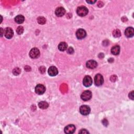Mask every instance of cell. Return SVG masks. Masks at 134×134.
Segmentation results:
<instances>
[{"label":"cell","instance_id":"1","mask_svg":"<svg viewBox=\"0 0 134 134\" xmlns=\"http://www.w3.org/2000/svg\"><path fill=\"white\" fill-rule=\"evenodd\" d=\"M88 12H89L88 9L84 6H81V7H79L77 8V13L80 16L83 17L86 16L88 14Z\"/></svg>","mask_w":134,"mask_h":134},{"label":"cell","instance_id":"2","mask_svg":"<svg viewBox=\"0 0 134 134\" xmlns=\"http://www.w3.org/2000/svg\"><path fill=\"white\" fill-rule=\"evenodd\" d=\"M29 55L32 59L38 58L39 56H40V51H39L38 49L34 48L30 51Z\"/></svg>","mask_w":134,"mask_h":134},{"label":"cell","instance_id":"3","mask_svg":"<svg viewBox=\"0 0 134 134\" xmlns=\"http://www.w3.org/2000/svg\"><path fill=\"white\" fill-rule=\"evenodd\" d=\"M94 82L96 86H100L104 82V78L100 74H97L94 77Z\"/></svg>","mask_w":134,"mask_h":134},{"label":"cell","instance_id":"4","mask_svg":"<svg viewBox=\"0 0 134 134\" xmlns=\"http://www.w3.org/2000/svg\"><path fill=\"white\" fill-rule=\"evenodd\" d=\"M92 96V93H91V91L89 90H86L82 93L81 98L82 100H84V101H87V100H89L91 99Z\"/></svg>","mask_w":134,"mask_h":134},{"label":"cell","instance_id":"5","mask_svg":"<svg viewBox=\"0 0 134 134\" xmlns=\"http://www.w3.org/2000/svg\"><path fill=\"white\" fill-rule=\"evenodd\" d=\"M4 35L5 37L7 39H11L14 35L13 30L10 27H7L4 30Z\"/></svg>","mask_w":134,"mask_h":134},{"label":"cell","instance_id":"6","mask_svg":"<svg viewBox=\"0 0 134 134\" xmlns=\"http://www.w3.org/2000/svg\"><path fill=\"white\" fill-rule=\"evenodd\" d=\"M91 109L89 106L87 105H82L80 107V113L83 115H87L90 114Z\"/></svg>","mask_w":134,"mask_h":134},{"label":"cell","instance_id":"7","mask_svg":"<svg viewBox=\"0 0 134 134\" xmlns=\"http://www.w3.org/2000/svg\"><path fill=\"white\" fill-rule=\"evenodd\" d=\"M92 79L89 75H86L83 79V84L86 87H89L92 84Z\"/></svg>","mask_w":134,"mask_h":134},{"label":"cell","instance_id":"8","mask_svg":"<svg viewBox=\"0 0 134 134\" xmlns=\"http://www.w3.org/2000/svg\"><path fill=\"white\" fill-rule=\"evenodd\" d=\"M87 33L83 29H79L76 32V36L79 39H82L86 37Z\"/></svg>","mask_w":134,"mask_h":134},{"label":"cell","instance_id":"9","mask_svg":"<svg viewBox=\"0 0 134 134\" xmlns=\"http://www.w3.org/2000/svg\"><path fill=\"white\" fill-rule=\"evenodd\" d=\"M46 91L45 87L42 84H38L35 87V92L39 95L43 94Z\"/></svg>","mask_w":134,"mask_h":134},{"label":"cell","instance_id":"10","mask_svg":"<svg viewBox=\"0 0 134 134\" xmlns=\"http://www.w3.org/2000/svg\"><path fill=\"white\" fill-rule=\"evenodd\" d=\"M48 73L49 75L51 77H54L58 74V71L56 67L54 66H51L48 69Z\"/></svg>","mask_w":134,"mask_h":134},{"label":"cell","instance_id":"11","mask_svg":"<svg viewBox=\"0 0 134 134\" xmlns=\"http://www.w3.org/2000/svg\"><path fill=\"white\" fill-rule=\"evenodd\" d=\"M75 127L74 125H69L65 128V133L66 134H73L75 130Z\"/></svg>","mask_w":134,"mask_h":134},{"label":"cell","instance_id":"12","mask_svg":"<svg viewBox=\"0 0 134 134\" xmlns=\"http://www.w3.org/2000/svg\"><path fill=\"white\" fill-rule=\"evenodd\" d=\"M125 35L127 38H131L134 35V29L132 27L127 28L125 31Z\"/></svg>","mask_w":134,"mask_h":134},{"label":"cell","instance_id":"13","mask_svg":"<svg viewBox=\"0 0 134 134\" xmlns=\"http://www.w3.org/2000/svg\"><path fill=\"white\" fill-rule=\"evenodd\" d=\"M86 66L87 68L91 69H93L96 68L97 66V63L96 61L93 60H91L87 61L86 63Z\"/></svg>","mask_w":134,"mask_h":134},{"label":"cell","instance_id":"14","mask_svg":"<svg viewBox=\"0 0 134 134\" xmlns=\"http://www.w3.org/2000/svg\"><path fill=\"white\" fill-rule=\"evenodd\" d=\"M66 13L65 9L62 7H59L56 8L55 14L58 17H61L65 15Z\"/></svg>","mask_w":134,"mask_h":134},{"label":"cell","instance_id":"15","mask_svg":"<svg viewBox=\"0 0 134 134\" xmlns=\"http://www.w3.org/2000/svg\"><path fill=\"white\" fill-rule=\"evenodd\" d=\"M111 53L112 54H113L115 56L119 54L120 53V47L118 45L113 47L111 49Z\"/></svg>","mask_w":134,"mask_h":134},{"label":"cell","instance_id":"16","mask_svg":"<svg viewBox=\"0 0 134 134\" xmlns=\"http://www.w3.org/2000/svg\"><path fill=\"white\" fill-rule=\"evenodd\" d=\"M25 20V18H24V16L22 15H19L15 17V22L17 23V24H22Z\"/></svg>","mask_w":134,"mask_h":134},{"label":"cell","instance_id":"17","mask_svg":"<svg viewBox=\"0 0 134 134\" xmlns=\"http://www.w3.org/2000/svg\"><path fill=\"white\" fill-rule=\"evenodd\" d=\"M68 47V45L65 42H61L58 45V49L61 51H65Z\"/></svg>","mask_w":134,"mask_h":134},{"label":"cell","instance_id":"18","mask_svg":"<svg viewBox=\"0 0 134 134\" xmlns=\"http://www.w3.org/2000/svg\"><path fill=\"white\" fill-rule=\"evenodd\" d=\"M38 106H39V107L40 108L42 109H47L48 107L49 104L46 102L41 101L39 103Z\"/></svg>","mask_w":134,"mask_h":134},{"label":"cell","instance_id":"19","mask_svg":"<svg viewBox=\"0 0 134 134\" xmlns=\"http://www.w3.org/2000/svg\"><path fill=\"white\" fill-rule=\"evenodd\" d=\"M37 22L40 25H44L46 22V19L43 16H39L37 19Z\"/></svg>","mask_w":134,"mask_h":134},{"label":"cell","instance_id":"20","mask_svg":"<svg viewBox=\"0 0 134 134\" xmlns=\"http://www.w3.org/2000/svg\"><path fill=\"white\" fill-rule=\"evenodd\" d=\"M113 35L114 37L115 38L120 37L121 35V33L120 30L118 29L114 30V32H113Z\"/></svg>","mask_w":134,"mask_h":134},{"label":"cell","instance_id":"21","mask_svg":"<svg viewBox=\"0 0 134 134\" xmlns=\"http://www.w3.org/2000/svg\"><path fill=\"white\" fill-rule=\"evenodd\" d=\"M24 29L23 28V27L20 26L18 27L17 28L16 32L19 35H22L24 32Z\"/></svg>","mask_w":134,"mask_h":134},{"label":"cell","instance_id":"22","mask_svg":"<svg viewBox=\"0 0 134 134\" xmlns=\"http://www.w3.org/2000/svg\"><path fill=\"white\" fill-rule=\"evenodd\" d=\"M20 72H21V70L19 68H15L13 70V74L15 75H19L20 74Z\"/></svg>","mask_w":134,"mask_h":134},{"label":"cell","instance_id":"23","mask_svg":"<svg viewBox=\"0 0 134 134\" xmlns=\"http://www.w3.org/2000/svg\"><path fill=\"white\" fill-rule=\"evenodd\" d=\"M67 53L69 54H72L74 53V49L72 47H70L67 50Z\"/></svg>","mask_w":134,"mask_h":134},{"label":"cell","instance_id":"24","mask_svg":"<svg viewBox=\"0 0 134 134\" xmlns=\"http://www.w3.org/2000/svg\"><path fill=\"white\" fill-rule=\"evenodd\" d=\"M39 71H40L41 74H44L46 71V68L45 67L42 66V67H40V68H39Z\"/></svg>","mask_w":134,"mask_h":134},{"label":"cell","instance_id":"25","mask_svg":"<svg viewBox=\"0 0 134 134\" xmlns=\"http://www.w3.org/2000/svg\"><path fill=\"white\" fill-rule=\"evenodd\" d=\"M88 133H89V132L85 129H81L80 132H79V134H88Z\"/></svg>","mask_w":134,"mask_h":134},{"label":"cell","instance_id":"26","mask_svg":"<svg viewBox=\"0 0 134 134\" xmlns=\"http://www.w3.org/2000/svg\"><path fill=\"white\" fill-rule=\"evenodd\" d=\"M129 97L131 99L133 100H134V91H132L129 94Z\"/></svg>","mask_w":134,"mask_h":134},{"label":"cell","instance_id":"27","mask_svg":"<svg viewBox=\"0 0 134 134\" xmlns=\"http://www.w3.org/2000/svg\"><path fill=\"white\" fill-rule=\"evenodd\" d=\"M25 70L27 72H29L31 71V68H30V67L28 66H26L25 67Z\"/></svg>","mask_w":134,"mask_h":134},{"label":"cell","instance_id":"28","mask_svg":"<svg viewBox=\"0 0 134 134\" xmlns=\"http://www.w3.org/2000/svg\"><path fill=\"white\" fill-rule=\"evenodd\" d=\"M87 2L88 3L90 4H93L94 3L96 2V1H87Z\"/></svg>","mask_w":134,"mask_h":134},{"label":"cell","instance_id":"29","mask_svg":"<svg viewBox=\"0 0 134 134\" xmlns=\"http://www.w3.org/2000/svg\"><path fill=\"white\" fill-rule=\"evenodd\" d=\"M1 36L2 37L3 36V29L2 28H1Z\"/></svg>","mask_w":134,"mask_h":134}]
</instances>
